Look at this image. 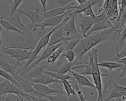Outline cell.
<instances>
[{
  "instance_id": "obj_7",
  "label": "cell",
  "mask_w": 126,
  "mask_h": 101,
  "mask_svg": "<svg viewBox=\"0 0 126 101\" xmlns=\"http://www.w3.org/2000/svg\"><path fill=\"white\" fill-rule=\"evenodd\" d=\"M112 26L113 25L105 12L102 11L99 15L96 16V20L93 23L91 29L86 34H90L94 31L111 28Z\"/></svg>"
},
{
  "instance_id": "obj_18",
  "label": "cell",
  "mask_w": 126,
  "mask_h": 101,
  "mask_svg": "<svg viewBox=\"0 0 126 101\" xmlns=\"http://www.w3.org/2000/svg\"><path fill=\"white\" fill-rule=\"evenodd\" d=\"M29 83L33 87L34 90L36 91L37 93L43 95L44 96V98L45 97L46 95H49L52 93H60L64 94L67 96L65 92L63 91H59L54 90L52 88L48 87L45 84H42L38 83H31L30 82H29Z\"/></svg>"
},
{
  "instance_id": "obj_24",
  "label": "cell",
  "mask_w": 126,
  "mask_h": 101,
  "mask_svg": "<svg viewBox=\"0 0 126 101\" xmlns=\"http://www.w3.org/2000/svg\"><path fill=\"white\" fill-rule=\"evenodd\" d=\"M83 36L84 35L80 33L77 35H74L70 39L63 42V51L73 49Z\"/></svg>"
},
{
  "instance_id": "obj_31",
  "label": "cell",
  "mask_w": 126,
  "mask_h": 101,
  "mask_svg": "<svg viewBox=\"0 0 126 101\" xmlns=\"http://www.w3.org/2000/svg\"><path fill=\"white\" fill-rule=\"evenodd\" d=\"M0 24L5 28V29H6V31H7L8 30H12V31H15L17 33L24 34L22 32H21L19 29H18L16 27H15L12 24H11L10 23H9V22L5 20L1 19L0 18Z\"/></svg>"
},
{
  "instance_id": "obj_34",
  "label": "cell",
  "mask_w": 126,
  "mask_h": 101,
  "mask_svg": "<svg viewBox=\"0 0 126 101\" xmlns=\"http://www.w3.org/2000/svg\"><path fill=\"white\" fill-rule=\"evenodd\" d=\"M61 81H62V84L63 85L64 89L65 90V92H66V94L67 95L68 101V99H69V96H70V94H75V95H77L75 93V91L73 89V88L71 86L70 83H69V82L67 80L63 79V80H61Z\"/></svg>"
},
{
  "instance_id": "obj_44",
  "label": "cell",
  "mask_w": 126,
  "mask_h": 101,
  "mask_svg": "<svg viewBox=\"0 0 126 101\" xmlns=\"http://www.w3.org/2000/svg\"><path fill=\"white\" fill-rule=\"evenodd\" d=\"M98 4H99V8H101L104 3V0H97Z\"/></svg>"
},
{
  "instance_id": "obj_27",
  "label": "cell",
  "mask_w": 126,
  "mask_h": 101,
  "mask_svg": "<svg viewBox=\"0 0 126 101\" xmlns=\"http://www.w3.org/2000/svg\"><path fill=\"white\" fill-rule=\"evenodd\" d=\"M63 51V44L59 47L56 50L53 52L48 57L46 64L48 65L49 63H54L56 60L59 57L62 52Z\"/></svg>"
},
{
  "instance_id": "obj_41",
  "label": "cell",
  "mask_w": 126,
  "mask_h": 101,
  "mask_svg": "<svg viewBox=\"0 0 126 101\" xmlns=\"http://www.w3.org/2000/svg\"><path fill=\"white\" fill-rule=\"evenodd\" d=\"M5 101H20L18 96L13 93H8Z\"/></svg>"
},
{
  "instance_id": "obj_29",
  "label": "cell",
  "mask_w": 126,
  "mask_h": 101,
  "mask_svg": "<svg viewBox=\"0 0 126 101\" xmlns=\"http://www.w3.org/2000/svg\"><path fill=\"white\" fill-rule=\"evenodd\" d=\"M0 69L6 72H10L12 76L15 74L14 69L16 67L15 66H12V65H10L7 63L6 60H0Z\"/></svg>"
},
{
  "instance_id": "obj_1",
  "label": "cell",
  "mask_w": 126,
  "mask_h": 101,
  "mask_svg": "<svg viewBox=\"0 0 126 101\" xmlns=\"http://www.w3.org/2000/svg\"><path fill=\"white\" fill-rule=\"evenodd\" d=\"M113 34V29L111 27L104 29L103 31L94 35H84L73 49L77 57L76 60L81 59L83 55L99 42L112 38Z\"/></svg>"
},
{
  "instance_id": "obj_10",
  "label": "cell",
  "mask_w": 126,
  "mask_h": 101,
  "mask_svg": "<svg viewBox=\"0 0 126 101\" xmlns=\"http://www.w3.org/2000/svg\"><path fill=\"white\" fill-rule=\"evenodd\" d=\"M8 93H13L19 97L20 96H23L25 92L22 89L15 86L7 79H5L3 82L0 83V95Z\"/></svg>"
},
{
  "instance_id": "obj_8",
  "label": "cell",
  "mask_w": 126,
  "mask_h": 101,
  "mask_svg": "<svg viewBox=\"0 0 126 101\" xmlns=\"http://www.w3.org/2000/svg\"><path fill=\"white\" fill-rule=\"evenodd\" d=\"M20 14L21 13H20L19 12L15 11V12L11 16L5 17L2 15L0 18L12 24L18 29L22 32L24 34L28 35L32 34L31 31L28 28H27V27L21 22L19 18Z\"/></svg>"
},
{
  "instance_id": "obj_6",
  "label": "cell",
  "mask_w": 126,
  "mask_h": 101,
  "mask_svg": "<svg viewBox=\"0 0 126 101\" xmlns=\"http://www.w3.org/2000/svg\"><path fill=\"white\" fill-rule=\"evenodd\" d=\"M72 11V10L69 9L67 11H66V12L64 13L51 17L49 18L46 19L43 21L35 24L32 27V31H34L36 30V28L37 27H39L40 28L41 31H42V34L44 35L45 34L44 28L46 26H49L51 28V29H52L58 25L63 20V17L66 14H68L69 12H71Z\"/></svg>"
},
{
  "instance_id": "obj_39",
  "label": "cell",
  "mask_w": 126,
  "mask_h": 101,
  "mask_svg": "<svg viewBox=\"0 0 126 101\" xmlns=\"http://www.w3.org/2000/svg\"><path fill=\"white\" fill-rule=\"evenodd\" d=\"M83 12L84 13L85 15L90 16V17H91L94 21L96 20V15H95L92 10V6H90L88 7Z\"/></svg>"
},
{
  "instance_id": "obj_42",
  "label": "cell",
  "mask_w": 126,
  "mask_h": 101,
  "mask_svg": "<svg viewBox=\"0 0 126 101\" xmlns=\"http://www.w3.org/2000/svg\"><path fill=\"white\" fill-rule=\"evenodd\" d=\"M68 101H80V99L78 96L77 95H75L74 94H70V96H69V98L68 99Z\"/></svg>"
},
{
  "instance_id": "obj_33",
  "label": "cell",
  "mask_w": 126,
  "mask_h": 101,
  "mask_svg": "<svg viewBox=\"0 0 126 101\" xmlns=\"http://www.w3.org/2000/svg\"><path fill=\"white\" fill-rule=\"evenodd\" d=\"M126 28H125L123 30L121 34L120 35L119 38L118 39L119 41H118V43L116 45L115 48L116 53L120 51L122 49L123 44L125 42V38H126Z\"/></svg>"
},
{
  "instance_id": "obj_30",
  "label": "cell",
  "mask_w": 126,
  "mask_h": 101,
  "mask_svg": "<svg viewBox=\"0 0 126 101\" xmlns=\"http://www.w3.org/2000/svg\"><path fill=\"white\" fill-rule=\"evenodd\" d=\"M72 81H68L69 83H70L71 86L72 87V88H73V89L77 93V94L80 99V101H86V100L85 98V97L83 96L82 92L81 91V90H80L79 86H78V84L77 83L76 81L75 80V79L74 78V77L73 78H72Z\"/></svg>"
},
{
  "instance_id": "obj_16",
  "label": "cell",
  "mask_w": 126,
  "mask_h": 101,
  "mask_svg": "<svg viewBox=\"0 0 126 101\" xmlns=\"http://www.w3.org/2000/svg\"><path fill=\"white\" fill-rule=\"evenodd\" d=\"M98 2L97 0H87L86 2L83 4H79V5H70L68 7V9H74L71 12H70L68 13V14L70 16H72L73 15H76L77 14H80L82 12H83L86 8L90 6H93L96 3Z\"/></svg>"
},
{
  "instance_id": "obj_3",
  "label": "cell",
  "mask_w": 126,
  "mask_h": 101,
  "mask_svg": "<svg viewBox=\"0 0 126 101\" xmlns=\"http://www.w3.org/2000/svg\"><path fill=\"white\" fill-rule=\"evenodd\" d=\"M69 19V17H66L63 19V20L57 26L55 27L54 28H53L51 31L49 32L47 34L42 35L41 36V38L38 41L36 46L34 49V50L32 51V54L31 55V57L28 59V61L26 62V63L21 67L20 68L16 73L18 74H19L20 76H22L23 74L26 72L27 71V68L29 66H30V64L32 63V62L35 59H37L38 57H36L37 54L40 52V51L42 49L44 48V47L47 45V44L48 43L49 38L51 34H52L53 32L54 31L55 29L59 27H62Z\"/></svg>"
},
{
  "instance_id": "obj_13",
  "label": "cell",
  "mask_w": 126,
  "mask_h": 101,
  "mask_svg": "<svg viewBox=\"0 0 126 101\" xmlns=\"http://www.w3.org/2000/svg\"><path fill=\"white\" fill-rule=\"evenodd\" d=\"M74 35H72L70 36H63L62 34V28L61 27H58L54 30L50 35L48 43L46 46L49 47L61 41L64 42L72 38Z\"/></svg>"
},
{
  "instance_id": "obj_36",
  "label": "cell",
  "mask_w": 126,
  "mask_h": 101,
  "mask_svg": "<svg viewBox=\"0 0 126 101\" xmlns=\"http://www.w3.org/2000/svg\"><path fill=\"white\" fill-rule=\"evenodd\" d=\"M63 95H65V94L63 93H57V95L55 96L50 95V94L46 95L45 98H47L48 100L50 101H68L67 99H65L63 97Z\"/></svg>"
},
{
  "instance_id": "obj_21",
  "label": "cell",
  "mask_w": 126,
  "mask_h": 101,
  "mask_svg": "<svg viewBox=\"0 0 126 101\" xmlns=\"http://www.w3.org/2000/svg\"><path fill=\"white\" fill-rule=\"evenodd\" d=\"M69 72L72 73L74 78L75 79V80L76 81L78 84H79V85H80V86H83V85L87 86H89V87H91L95 89V85L93 83H92L85 76H84L80 74H79L78 73H77L76 72L73 71L72 70H70L69 71Z\"/></svg>"
},
{
  "instance_id": "obj_48",
  "label": "cell",
  "mask_w": 126,
  "mask_h": 101,
  "mask_svg": "<svg viewBox=\"0 0 126 101\" xmlns=\"http://www.w3.org/2000/svg\"><path fill=\"white\" fill-rule=\"evenodd\" d=\"M7 0V1H8L9 2H10V3L12 2V1H11V0Z\"/></svg>"
},
{
  "instance_id": "obj_20",
  "label": "cell",
  "mask_w": 126,
  "mask_h": 101,
  "mask_svg": "<svg viewBox=\"0 0 126 101\" xmlns=\"http://www.w3.org/2000/svg\"><path fill=\"white\" fill-rule=\"evenodd\" d=\"M99 63H97L98 66L103 67H107L109 70L111 71L113 69H116L117 71L122 69L124 66H126V59L123 61L122 63H118L116 62H103L100 61Z\"/></svg>"
},
{
  "instance_id": "obj_15",
  "label": "cell",
  "mask_w": 126,
  "mask_h": 101,
  "mask_svg": "<svg viewBox=\"0 0 126 101\" xmlns=\"http://www.w3.org/2000/svg\"><path fill=\"white\" fill-rule=\"evenodd\" d=\"M74 3V2H72L66 5L63 6L57 7L51 10L42 12V13H39L41 21V22L45 20L46 19L49 18L51 17L59 15L65 13L66 12L65 11V10L66 9H67L68 7H69L70 5H72Z\"/></svg>"
},
{
  "instance_id": "obj_45",
  "label": "cell",
  "mask_w": 126,
  "mask_h": 101,
  "mask_svg": "<svg viewBox=\"0 0 126 101\" xmlns=\"http://www.w3.org/2000/svg\"><path fill=\"white\" fill-rule=\"evenodd\" d=\"M1 25L0 24V45L3 43V40L2 39L1 37V36H0V32H1Z\"/></svg>"
},
{
  "instance_id": "obj_23",
  "label": "cell",
  "mask_w": 126,
  "mask_h": 101,
  "mask_svg": "<svg viewBox=\"0 0 126 101\" xmlns=\"http://www.w3.org/2000/svg\"><path fill=\"white\" fill-rule=\"evenodd\" d=\"M90 58L89 60V62L88 64L86 65H77L74 66L72 67L71 69H75V68H79L80 67H86V68L85 70L82 72H77L79 74H92V64L93 62V59H94V47L92 48V52L91 53L88 54Z\"/></svg>"
},
{
  "instance_id": "obj_25",
  "label": "cell",
  "mask_w": 126,
  "mask_h": 101,
  "mask_svg": "<svg viewBox=\"0 0 126 101\" xmlns=\"http://www.w3.org/2000/svg\"><path fill=\"white\" fill-rule=\"evenodd\" d=\"M47 66V65L45 63L41 66L37 67L35 66V68L33 69L32 70H31L30 72H26L24 74H23L21 77L27 80H28L29 79L36 77V76L42 73V70L44 69V68Z\"/></svg>"
},
{
  "instance_id": "obj_19",
  "label": "cell",
  "mask_w": 126,
  "mask_h": 101,
  "mask_svg": "<svg viewBox=\"0 0 126 101\" xmlns=\"http://www.w3.org/2000/svg\"><path fill=\"white\" fill-rule=\"evenodd\" d=\"M27 81L31 83H38L45 85L52 82H58L60 83H62L61 80L52 78L50 75L45 73H42L35 77L29 79Z\"/></svg>"
},
{
  "instance_id": "obj_26",
  "label": "cell",
  "mask_w": 126,
  "mask_h": 101,
  "mask_svg": "<svg viewBox=\"0 0 126 101\" xmlns=\"http://www.w3.org/2000/svg\"><path fill=\"white\" fill-rule=\"evenodd\" d=\"M80 64H81V63L80 62L78 61L77 60H74L72 61H69L68 62L64 63L60 67V68L56 71L62 74H64L66 73L67 71H69L70 70H71V68L73 67L79 65Z\"/></svg>"
},
{
  "instance_id": "obj_5",
  "label": "cell",
  "mask_w": 126,
  "mask_h": 101,
  "mask_svg": "<svg viewBox=\"0 0 126 101\" xmlns=\"http://www.w3.org/2000/svg\"><path fill=\"white\" fill-rule=\"evenodd\" d=\"M8 54L11 58L16 60L15 66L20 65V62L25 59H29L32 55V51H28L26 49L20 48H11L6 47L2 45L0 46V56L3 54Z\"/></svg>"
},
{
  "instance_id": "obj_9",
  "label": "cell",
  "mask_w": 126,
  "mask_h": 101,
  "mask_svg": "<svg viewBox=\"0 0 126 101\" xmlns=\"http://www.w3.org/2000/svg\"><path fill=\"white\" fill-rule=\"evenodd\" d=\"M126 9H125L119 20L116 19L111 22L113 29V34L112 35V39H118L123 30L126 28Z\"/></svg>"
},
{
  "instance_id": "obj_46",
  "label": "cell",
  "mask_w": 126,
  "mask_h": 101,
  "mask_svg": "<svg viewBox=\"0 0 126 101\" xmlns=\"http://www.w3.org/2000/svg\"><path fill=\"white\" fill-rule=\"evenodd\" d=\"M76 1L79 3V4H83L86 2L87 0H76Z\"/></svg>"
},
{
  "instance_id": "obj_28",
  "label": "cell",
  "mask_w": 126,
  "mask_h": 101,
  "mask_svg": "<svg viewBox=\"0 0 126 101\" xmlns=\"http://www.w3.org/2000/svg\"><path fill=\"white\" fill-rule=\"evenodd\" d=\"M42 73H46L49 75H50L52 78H55L59 80H63V79H66L67 80L68 79H72L73 78V77L70 76L69 75L67 74H62L59 72H57L56 71L52 72L50 71H47L45 70H42Z\"/></svg>"
},
{
  "instance_id": "obj_17",
  "label": "cell",
  "mask_w": 126,
  "mask_h": 101,
  "mask_svg": "<svg viewBox=\"0 0 126 101\" xmlns=\"http://www.w3.org/2000/svg\"><path fill=\"white\" fill-rule=\"evenodd\" d=\"M63 41L60 42L59 43H57L56 44H55L53 45H51L49 47H47V48L45 49L43 53L42 54V55L37 58V59L34 61L31 65L29 66L27 68V71L31 67H35L36 66L37 64H38L40 62H41L42 60L45 59L46 58H48V57L51 54V53L54 52L55 50H56L59 47H60L63 43Z\"/></svg>"
},
{
  "instance_id": "obj_22",
  "label": "cell",
  "mask_w": 126,
  "mask_h": 101,
  "mask_svg": "<svg viewBox=\"0 0 126 101\" xmlns=\"http://www.w3.org/2000/svg\"><path fill=\"white\" fill-rule=\"evenodd\" d=\"M94 20L90 16H86L82 20L80 24V28L81 29V33L85 35L91 29Z\"/></svg>"
},
{
  "instance_id": "obj_35",
  "label": "cell",
  "mask_w": 126,
  "mask_h": 101,
  "mask_svg": "<svg viewBox=\"0 0 126 101\" xmlns=\"http://www.w3.org/2000/svg\"><path fill=\"white\" fill-rule=\"evenodd\" d=\"M61 56L66 58L69 62L74 60L75 57V54L73 49L63 51L61 53Z\"/></svg>"
},
{
  "instance_id": "obj_2",
  "label": "cell",
  "mask_w": 126,
  "mask_h": 101,
  "mask_svg": "<svg viewBox=\"0 0 126 101\" xmlns=\"http://www.w3.org/2000/svg\"><path fill=\"white\" fill-rule=\"evenodd\" d=\"M16 35H7L2 37L3 46L11 48L34 49L38 41V35H28L19 33Z\"/></svg>"
},
{
  "instance_id": "obj_47",
  "label": "cell",
  "mask_w": 126,
  "mask_h": 101,
  "mask_svg": "<svg viewBox=\"0 0 126 101\" xmlns=\"http://www.w3.org/2000/svg\"><path fill=\"white\" fill-rule=\"evenodd\" d=\"M5 94L4 95H0V101H4L5 100Z\"/></svg>"
},
{
  "instance_id": "obj_40",
  "label": "cell",
  "mask_w": 126,
  "mask_h": 101,
  "mask_svg": "<svg viewBox=\"0 0 126 101\" xmlns=\"http://www.w3.org/2000/svg\"><path fill=\"white\" fill-rule=\"evenodd\" d=\"M58 5H59V7L61 6H63L65 5H66L72 2H73L74 0H54Z\"/></svg>"
},
{
  "instance_id": "obj_32",
  "label": "cell",
  "mask_w": 126,
  "mask_h": 101,
  "mask_svg": "<svg viewBox=\"0 0 126 101\" xmlns=\"http://www.w3.org/2000/svg\"><path fill=\"white\" fill-rule=\"evenodd\" d=\"M0 75H1L2 76L4 77L6 79H7L9 81H10L11 82L13 83L15 86L19 87V88L22 89V87L21 85L19 84V83L13 77L12 75H10L7 73V72L1 69H0Z\"/></svg>"
},
{
  "instance_id": "obj_37",
  "label": "cell",
  "mask_w": 126,
  "mask_h": 101,
  "mask_svg": "<svg viewBox=\"0 0 126 101\" xmlns=\"http://www.w3.org/2000/svg\"><path fill=\"white\" fill-rule=\"evenodd\" d=\"M23 0H14L13 2H12L10 5L8 6V7L10 9V12L9 16L12 15L16 11V9L17 8V6L20 4V3L23 1Z\"/></svg>"
},
{
  "instance_id": "obj_14",
  "label": "cell",
  "mask_w": 126,
  "mask_h": 101,
  "mask_svg": "<svg viewBox=\"0 0 126 101\" xmlns=\"http://www.w3.org/2000/svg\"><path fill=\"white\" fill-rule=\"evenodd\" d=\"M75 15L71 16L69 20H67L62 27V34L64 36H70L72 35H77L80 33L75 28Z\"/></svg>"
},
{
  "instance_id": "obj_4",
  "label": "cell",
  "mask_w": 126,
  "mask_h": 101,
  "mask_svg": "<svg viewBox=\"0 0 126 101\" xmlns=\"http://www.w3.org/2000/svg\"><path fill=\"white\" fill-rule=\"evenodd\" d=\"M98 49L94 47V59L92 64V74L93 76V79L94 83V85L95 86V89H97L98 94V97L97 101H102V82L101 77L103 76H108L111 77L112 76L110 75L105 74L100 72L98 66L97 65V52Z\"/></svg>"
},
{
  "instance_id": "obj_43",
  "label": "cell",
  "mask_w": 126,
  "mask_h": 101,
  "mask_svg": "<svg viewBox=\"0 0 126 101\" xmlns=\"http://www.w3.org/2000/svg\"><path fill=\"white\" fill-rule=\"evenodd\" d=\"M48 0H40V2H41V3L42 5V7H43V11L44 12H46V9H45V4H46V2L47 1H48Z\"/></svg>"
},
{
  "instance_id": "obj_38",
  "label": "cell",
  "mask_w": 126,
  "mask_h": 101,
  "mask_svg": "<svg viewBox=\"0 0 126 101\" xmlns=\"http://www.w3.org/2000/svg\"><path fill=\"white\" fill-rule=\"evenodd\" d=\"M125 57H126V47H125L124 49L121 50L120 51L116 53V55L112 58L111 60L117 61L118 60L123 59Z\"/></svg>"
},
{
  "instance_id": "obj_11",
  "label": "cell",
  "mask_w": 126,
  "mask_h": 101,
  "mask_svg": "<svg viewBox=\"0 0 126 101\" xmlns=\"http://www.w3.org/2000/svg\"><path fill=\"white\" fill-rule=\"evenodd\" d=\"M16 11L21 14H23L30 18L32 22L31 23H27L26 26L31 31H32V27L33 25L41 22L39 14V9L38 8H35L34 11L29 10L25 8H18L16 9Z\"/></svg>"
},
{
  "instance_id": "obj_12",
  "label": "cell",
  "mask_w": 126,
  "mask_h": 101,
  "mask_svg": "<svg viewBox=\"0 0 126 101\" xmlns=\"http://www.w3.org/2000/svg\"><path fill=\"white\" fill-rule=\"evenodd\" d=\"M113 88L106 98L103 101H108L113 98H115V101H125L126 100V88L125 86L118 85L116 82H113Z\"/></svg>"
}]
</instances>
